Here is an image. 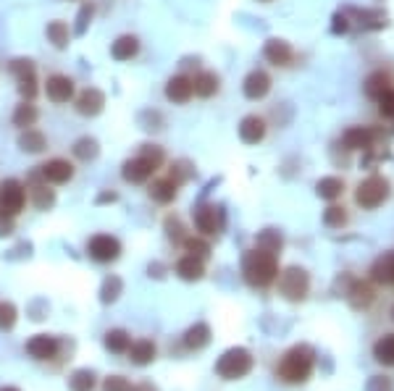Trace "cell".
<instances>
[{"label":"cell","instance_id":"1","mask_svg":"<svg viewBox=\"0 0 394 391\" xmlns=\"http://www.w3.org/2000/svg\"><path fill=\"white\" fill-rule=\"evenodd\" d=\"M315 368V352L308 344H297L281 354L279 365H276V376L284 383H302L310 379Z\"/></svg>","mask_w":394,"mask_h":391},{"label":"cell","instance_id":"2","mask_svg":"<svg viewBox=\"0 0 394 391\" xmlns=\"http://www.w3.org/2000/svg\"><path fill=\"white\" fill-rule=\"evenodd\" d=\"M242 274H245V281L250 287L255 289H265L271 287L279 276V263H276V255L268 252V249H250L245 255V263H242Z\"/></svg>","mask_w":394,"mask_h":391},{"label":"cell","instance_id":"3","mask_svg":"<svg viewBox=\"0 0 394 391\" xmlns=\"http://www.w3.org/2000/svg\"><path fill=\"white\" fill-rule=\"evenodd\" d=\"M160 166H163V150L156 147V144H144L140 155L129 158V160L124 163L121 176H124V182H129V184H144L153 179V173H156Z\"/></svg>","mask_w":394,"mask_h":391},{"label":"cell","instance_id":"4","mask_svg":"<svg viewBox=\"0 0 394 391\" xmlns=\"http://www.w3.org/2000/svg\"><path fill=\"white\" fill-rule=\"evenodd\" d=\"M252 354L245 347H232L218 357L216 363V373L221 376L223 381H236V379H245L250 370H252Z\"/></svg>","mask_w":394,"mask_h":391},{"label":"cell","instance_id":"5","mask_svg":"<svg viewBox=\"0 0 394 391\" xmlns=\"http://www.w3.org/2000/svg\"><path fill=\"white\" fill-rule=\"evenodd\" d=\"M279 292H281L284 300L302 302L308 297V292H310V276H308V271H302L297 265L287 268L284 274L279 276Z\"/></svg>","mask_w":394,"mask_h":391},{"label":"cell","instance_id":"6","mask_svg":"<svg viewBox=\"0 0 394 391\" xmlns=\"http://www.w3.org/2000/svg\"><path fill=\"white\" fill-rule=\"evenodd\" d=\"M26 208V187L16 179L0 182V216L16 218Z\"/></svg>","mask_w":394,"mask_h":391},{"label":"cell","instance_id":"7","mask_svg":"<svg viewBox=\"0 0 394 391\" xmlns=\"http://www.w3.org/2000/svg\"><path fill=\"white\" fill-rule=\"evenodd\" d=\"M386 197H389V182H386V179H381V176H368L366 182L357 184L355 202H357L360 208L373 210V208H379Z\"/></svg>","mask_w":394,"mask_h":391},{"label":"cell","instance_id":"8","mask_svg":"<svg viewBox=\"0 0 394 391\" xmlns=\"http://www.w3.org/2000/svg\"><path fill=\"white\" fill-rule=\"evenodd\" d=\"M87 255L95 263H113L121 255V242L111 234H97L87 242Z\"/></svg>","mask_w":394,"mask_h":391},{"label":"cell","instance_id":"9","mask_svg":"<svg viewBox=\"0 0 394 391\" xmlns=\"http://www.w3.org/2000/svg\"><path fill=\"white\" fill-rule=\"evenodd\" d=\"M45 95L48 100L55 105L71 103L74 95H77V87H74V79L66 77V74H50L48 82H45Z\"/></svg>","mask_w":394,"mask_h":391},{"label":"cell","instance_id":"10","mask_svg":"<svg viewBox=\"0 0 394 391\" xmlns=\"http://www.w3.org/2000/svg\"><path fill=\"white\" fill-rule=\"evenodd\" d=\"M74 173H77L74 163L66 158H53V160L39 166V176L48 184H68L74 179Z\"/></svg>","mask_w":394,"mask_h":391},{"label":"cell","instance_id":"11","mask_svg":"<svg viewBox=\"0 0 394 391\" xmlns=\"http://www.w3.org/2000/svg\"><path fill=\"white\" fill-rule=\"evenodd\" d=\"M195 226L197 231H203V234H218L223 226V213L221 208H216V205H200L195 210Z\"/></svg>","mask_w":394,"mask_h":391},{"label":"cell","instance_id":"12","mask_svg":"<svg viewBox=\"0 0 394 391\" xmlns=\"http://www.w3.org/2000/svg\"><path fill=\"white\" fill-rule=\"evenodd\" d=\"M61 350V344L55 336H48V334H37V336H32V339L26 341V352L29 357H35L39 363H45V360H53L55 354Z\"/></svg>","mask_w":394,"mask_h":391},{"label":"cell","instance_id":"13","mask_svg":"<svg viewBox=\"0 0 394 391\" xmlns=\"http://www.w3.org/2000/svg\"><path fill=\"white\" fill-rule=\"evenodd\" d=\"M192 95H195V87H192V79L184 77V74H176V77H171L166 82V100L176 105H184L192 100Z\"/></svg>","mask_w":394,"mask_h":391},{"label":"cell","instance_id":"14","mask_svg":"<svg viewBox=\"0 0 394 391\" xmlns=\"http://www.w3.org/2000/svg\"><path fill=\"white\" fill-rule=\"evenodd\" d=\"M74 108H77L79 116H97L105 108V95L97 87H87V90L79 92Z\"/></svg>","mask_w":394,"mask_h":391},{"label":"cell","instance_id":"15","mask_svg":"<svg viewBox=\"0 0 394 391\" xmlns=\"http://www.w3.org/2000/svg\"><path fill=\"white\" fill-rule=\"evenodd\" d=\"M242 90H245V97H247V100H263V97L271 92V77H268L265 71H261V68H255V71L247 74Z\"/></svg>","mask_w":394,"mask_h":391},{"label":"cell","instance_id":"16","mask_svg":"<svg viewBox=\"0 0 394 391\" xmlns=\"http://www.w3.org/2000/svg\"><path fill=\"white\" fill-rule=\"evenodd\" d=\"M263 55H265V61H268V64L287 66V64H292L294 50H292V45L284 42V39H268V42H265V48H263Z\"/></svg>","mask_w":394,"mask_h":391},{"label":"cell","instance_id":"17","mask_svg":"<svg viewBox=\"0 0 394 391\" xmlns=\"http://www.w3.org/2000/svg\"><path fill=\"white\" fill-rule=\"evenodd\" d=\"M265 137V121L261 116H245L239 124V140L245 144H258Z\"/></svg>","mask_w":394,"mask_h":391},{"label":"cell","instance_id":"18","mask_svg":"<svg viewBox=\"0 0 394 391\" xmlns=\"http://www.w3.org/2000/svg\"><path fill=\"white\" fill-rule=\"evenodd\" d=\"M150 197L156 200V202H160V205H169V202H173L176 200V195H179V182H173V176H166V179H156V182L150 184Z\"/></svg>","mask_w":394,"mask_h":391},{"label":"cell","instance_id":"19","mask_svg":"<svg viewBox=\"0 0 394 391\" xmlns=\"http://www.w3.org/2000/svg\"><path fill=\"white\" fill-rule=\"evenodd\" d=\"M126 354H129V360L134 363V365L142 368V365H150V363L156 360L158 347L150 339H140V341H131Z\"/></svg>","mask_w":394,"mask_h":391},{"label":"cell","instance_id":"20","mask_svg":"<svg viewBox=\"0 0 394 391\" xmlns=\"http://www.w3.org/2000/svg\"><path fill=\"white\" fill-rule=\"evenodd\" d=\"M370 276H373L376 284L394 287V252H384L381 258H376L373 268H370Z\"/></svg>","mask_w":394,"mask_h":391},{"label":"cell","instance_id":"21","mask_svg":"<svg viewBox=\"0 0 394 391\" xmlns=\"http://www.w3.org/2000/svg\"><path fill=\"white\" fill-rule=\"evenodd\" d=\"M347 300H350L355 310H366V307H370V302L376 300V294H373V287L368 281H353Z\"/></svg>","mask_w":394,"mask_h":391},{"label":"cell","instance_id":"22","mask_svg":"<svg viewBox=\"0 0 394 391\" xmlns=\"http://www.w3.org/2000/svg\"><path fill=\"white\" fill-rule=\"evenodd\" d=\"M137 53H140V39L134 37V35H121L111 45V55L116 61H131V58H137Z\"/></svg>","mask_w":394,"mask_h":391},{"label":"cell","instance_id":"23","mask_svg":"<svg viewBox=\"0 0 394 391\" xmlns=\"http://www.w3.org/2000/svg\"><path fill=\"white\" fill-rule=\"evenodd\" d=\"M39 118V111L32 105V100H24L21 105H16V111H13V126H19V129H32L35 124H37Z\"/></svg>","mask_w":394,"mask_h":391},{"label":"cell","instance_id":"24","mask_svg":"<svg viewBox=\"0 0 394 391\" xmlns=\"http://www.w3.org/2000/svg\"><path fill=\"white\" fill-rule=\"evenodd\" d=\"M176 274H179V278H184V281H200V278L205 276V265H203L200 258L187 255V258H182V260L176 263Z\"/></svg>","mask_w":394,"mask_h":391},{"label":"cell","instance_id":"25","mask_svg":"<svg viewBox=\"0 0 394 391\" xmlns=\"http://www.w3.org/2000/svg\"><path fill=\"white\" fill-rule=\"evenodd\" d=\"M344 147L347 150H366V147H370V142H373V131L370 129H363V126H353V129L344 131Z\"/></svg>","mask_w":394,"mask_h":391},{"label":"cell","instance_id":"26","mask_svg":"<svg viewBox=\"0 0 394 391\" xmlns=\"http://www.w3.org/2000/svg\"><path fill=\"white\" fill-rule=\"evenodd\" d=\"M19 147L24 150V153H42L45 147H48V140H45V134L39 129H21V137H19Z\"/></svg>","mask_w":394,"mask_h":391},{"label":"cell","instance_id":"27","mask_svg":"<svg viewBox=\"0 0 394 391\" xmlns=\"http://www.w3.org/2000/svg\"><path fill=\"white\" fill-rule=\"evenodd\" d=\"M184 344H187L189 350H203V347H208L210 344V326L208 323H195V326L184 334Z\"/></svg>","mask_w":394,"mask_h":391},{"label":"cell","instance_id":"28","mask_svg":"<svg viewBox=\"0 0 394 391\" xmlns=\"http://www.w3.org/2000/svg\"><path fill=\"white\" fill-rule=\"evenodd\" d=\"M192 87H195V95H200V97H213L218 92V77L213 71H200L192 79Z\"/></svg>","mask_w":394,"mask_h":391},{"label":"cell","instance_id":"29","mask_svg":"<svg viewBox=\"0 0 394 391\" xmlns=\"http://www.w3.org/2000/svg\"><path fill=\"white\" fill-rule=\"evenodd\" d=\"M373 357L379 360L381 365L394 368V334H386V336H381L373 344Z\"/></svg>","mask_w":394,"mask_h":391},{"label":"cell","instance_id":"30","mask_svg":"<svg viewBox=\"0 0 394 391\" xmlns=\"http://www.w3.org/2000/svg\"><path fill=\"white\" fill-rule=\"evenodd\" d=\"M315 192H318L321 200H337L344 192V182H341L339 176H326V179H321V182L315 184Z\"/></svg>","mask_w":394,"mask_h":391},{"label":"cell","instance_id":"31","mask_svg":"<svg viewBox=\"0 0 394 391\" xmlns=\"http://www.w3.org/2000/svg\"><path fill=\"white\" fill-rule=\"evenodd\" d=\"M129 344H131V336L124 331V328H113V331L105 334V347H108L113 354H124L129 350Z\"/></svg>","mask_w":394,"mask_h":391},{"label":"cell","instance_id":"32","mask_svg":"<svg viewBox=\"0 0 394 391\" xmlns=\"http://www.w3.org/2000/svg\"><path fill=\"white\" fill-rule=\"evenodd\" d=\"M386 90H392V87H389V77H386L384 71H376V74H370V77L366 79V95L368 97L379 100Z\"/></svg>","mask_w":394,"mask_h":391},{"label":"cell","instance_id":"33","mask_svg":"<svg viewBox=\"0 0 394 391\" xmlns=\"http://www.w3.org/2000/svg\"><path fill=\"white\" fill-rule=\"evenodd\" d=\"M45 35H48V39L58 50H64L66 45H68V24H64V21H50L48 29H45Z\"/></svg>","mask_w":394,"mask_h":391},{"label":"cell","instance_id":"34","mask_svg":"<svg viewBox=\"0 0 394 391\" xmlns=\"http://www.w3.org/2000/svg\"><path fill=\"white\" fill-rule=\"evenodd\" d=\"M71 391H95V373L92 370H74L68 379Z\"/></svg>","mask_w":394,"mask_h":391},{"label":"cell","instance_id":"35","mask_svg":"<svg viewBox=\"0 0 394 391\" xmlns=\"http://www.w3.org/2000/svg\"><path fill=\"white\" fill-rule=\"evenodd\" d=\"M184 249H187L192 258H200V260H205L210 255V245L205 239H200V236H187V239H184Z\"/></svg>","mask_w":394,"mask_h":391},{"label":"cell","instance_id":"36","mask_svg":"<svg viewBox=\"0 0 394 391\" xmlns=\"http://www.w3.org/2000/svg\"><path fill=\"white\" fill-rule=\"evenodd\" d=\"M32 197H35V205L39 210H48L55 202V195H53V189H48V184H37V187H32Z\"/></svg>","mask_w":394,"mask_h":391},{"label":"cell","instance_id":"37","mask_svg":"<svg viewBox=\"0 0 394 391\" xmlns=\"http://www.w3.org/2000/svg\"><path fill=\"white\" fill-rule=\"evenodd\" d=\"M323 223H326L328 229H341V226L347 223V210L339 208V205H331V208H326V213H323Z\"/></svg>","mask_w":394,"mask_h":391},{"label":"cell","instance_id":"38","mask_svg":"<svg viewBox=\"0 0 394 391\" xmlns=\"http://www.w3.org/2000/svg\"><path fill=\"white\" fill-rule=\"evenodd\" d=\"M74 155H77L79 160H92V158L97 155V142L90 140V137L79 140V142L74 144Z\"/></svg>","mask_w":394,"mask_h":391},{"label":"cell","instance_id":"39","mask_svg":"<svg viewBox=\"0 0 394 391\" xmlns=\"http://www.w3.org/2000/svg\"><path fill=\"white\" fill-rule=\"evenodd\" d=\"M258 247L261 249H268V252H279L281 249V236L276 234L274 229H265L261 236H258Z\"/></svg>","mask_w":394,"mask_h":391},{"label":"cell","instance_id":"40","mask_svg":"<svg viewBox=\"0 0 394 391\" xmlns=\"http://www.w3.org/2000/svg\"><path fill=\"white\" fill-rule=\"evenodd\" d=\"M16 326V307L11 302H0V331H11Z\"/></svg>","mask_w":394,"mask_h":391},{"label":"cell","instance_id":"41","mask_svg":"<svg viewBox=\"0 0 394 391\" xmlns=\"http://www.w3.org/2000/svg\"><path fill=\"white\" fill-rule=\"evenodd\" d=\"M19 92H21V97H26V100H32L37 95V79H35V74L19 77Z\"/></svg>","mask_w":394,"mask_h":391},{"label":"cell","instance_id":"42","mask_svg":"<svg viewBox=\"0 0 394 391\" xmlns=\"http://www.w3.org/2000/svg\"><path fill=\"white\" fill-rule=\"evenodd\" d=\"M379 111H381V116L394 118V90H386L379 97Z\"/></svg>","mask_w":394,"mask_h":391},{"label":"cell","instance_id":"43","mask_svg":"<svg viewBox=\"0 0 394 391\" xmlns=\"http://www.w3.org/2000/svg\"><path fill=\"white\" fill-rule=\"evenodd\" d=\"M129 381L124 379V376H108L103 381V391H129Z\"/></svg>","mask_w":394,"mask_h":391},{"label":"cell","instance_id":"44","mask_svg":"<svg viewBox=\"0 0 394 391\" xmlns=\"http://www.w3.org/2000/svg\"><path fill=\"white\" fill-rule=\"evenodd\" d=\"M118 292H121V281H118L116 276L108 278L103 284V302H113L118 297Z\"/></svg>","mask_w":394,"mask_h":391},{"label":"cell","instance_id":"45","mask_svg":"<svg viewBox=\"0 0 394 391\" xmlns=\"http://www.w3.org/2000/svg\"><path fill=\"white\" fill-rule=\"evenodd\" d=\"M11 71L13 77H26V74H35V64L32 61H24V58H19V61H13L11 64Z\"/></svg>","mask_w":394,"mask_h":391},{"label":"cell","instance_id":"46","mask_svg":"<svg viewBox=\"0 0 394 391\" xmlns=\"http://www.w3.org/2000/svg\"><path fill=\"white\" fill-rule=\"evenodd\" d=\"M347 32V19L344 16H334V35H344Z\"/></svg>","mask_w":394,"mask_h":391},{"label":"cell","instance_id":"47","mask_svg":"<svg viewBox=\"0 0 394 391\" xmlns=\"http://www.w3.org/2000/svg\"><path fill=\"white\" fill-rule=\"evenodd\" d=\"M11 234V218L0 216V236H8Z\"/></svg>","mask_w":394,"mask_h":391},{"label":"cell","instance_id":"48","mask_svg":"<svg viewBox=\"0 0 394 391\" xmlns=\"http://www.w3.org/2000/svg\"><path fill=\"white\" fill-rule=\"evenodd\" d=\"M129 391H156V386H150V383H137V386H129Z\"/></svg>","mask_w":394,"mask_h":391},{"label":"cell","instance_id":"49","mask_svg":"<svg viewBox=\"0 0 394 391\" xmlns=\"http://www.w3.org/2000/svg\"><path fill=\"white\" fill-rule=\"evenodd\" d=\"M0 391H21V389H16V386H3Z\"/></svg>","mask_w":394,"mask_h":391},{"label":"cell","instance_id":"50","mask_svg":"<svg viewBox=\"0 0 394 391\" xmlns=\"http://www.w3.org/2000/svg\"><path fill=\"white\" fill-rule=\"evenodd\" d=\"M263 3H268V0H263Z\"/></svg>","mask_w":394,"mask_h":391}]
</instances>
